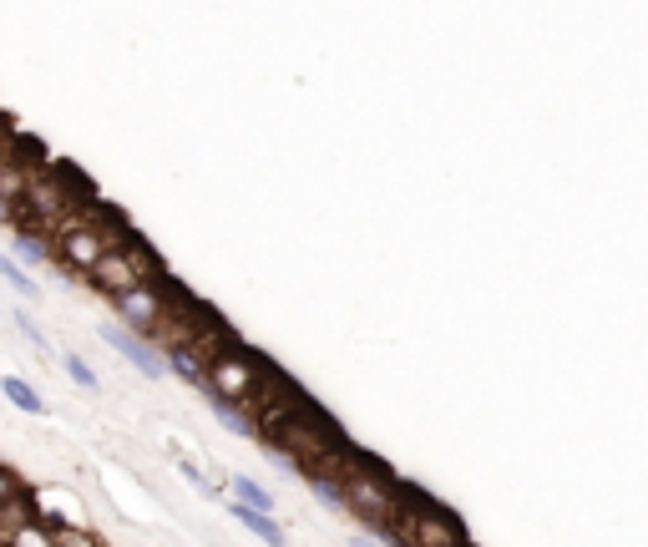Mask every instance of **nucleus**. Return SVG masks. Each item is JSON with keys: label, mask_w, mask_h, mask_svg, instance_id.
I'll return each instance as SVG.
<instances>
[{"label": "nucleus", "mask_w": 648, "mask_h": 547, "mask_svg": "<svg viewBox=\"0 0 648 547\" xmlns=\"http://www.w3.org/2000/svg\"><path fill=\"white\" fill-rule=\"evenodd\" d=\"M385 542H390V547H461L466 532H461V522H456L446 507H436L426 492L400 487V507H395V517H390V527H385Z\"/></svg>", "instance_id": "1"}, {"label": "nucleus", "mask_w": 648, "mask_h": 547, "mask_svg": "<svg viewBox=\"0 0 648 547\" xmlns=\"http://www.w3.org/2000/svg\"><path fill=\"white\" fill-rule=\"evenodd\" d=\"M340 482H345V507H350L370 532L385 537V527H390V517H395V507H400V482L390 477V466H380L375 456L355 451L350 466L340 472Z\"/></svg>", "instance_id": "2"}, {"label": "nucleus", "mask_w": 648, "mask_h": 547, "mask_svg": "<svg viewBox=\"0 0 648 547\" xmlns=\"http://www.w3.org/2000/svg\"><path fill=\"white\" fill-rule=\"evenodd\" d=\"M107 304L122 315V325H127L132 335H142V340H157V335H162V325H168V304H162V294L152 289V279H147V284H137V289L112 294Z\"/></svg>", "instance_id": "3"}, {"label": "nucleus", "mask_w": 648, "mask_h": 547, "mask_svg": "<svg viewBox=\"0 0 648 547\" xmlns=\"http://www.w3.org/2000/svg\"><path fill=\"white\" fill-rule=\"evenodd\" d=\"M102 340H107V345H112V350H117L127 365H137V370H142V375H152V380H157L162 370H168V365H162V350H157L152 340L132 335L127 325H112V330H102Z\"/></svg>", "instance_id": "4"}, {"label": "nucleus", "mask_w": 648, "mask_h": 547, "mask_svg": "<svg viewBox=\"0 0 648 547\" xmlns=\"http://www.w3.org/2000/svg\"><path fill=\"white\" fill-rule=\"evenodd\" d=\"M0 396H6L21 416H46V401L36 396V390H31L21 375H0Z\"/></svg>", "instance_id": "5"}, {"label": "nucleus", "mask_w": 648, "mask_h": 547, "mask_svg": "<svg viewBox=\"0 0 648 547\" xmlns=\"http://www.w3.org/2000/svg\"><path fill=\"white\" fill-rule=\"evenodd\" d=\"M233 517H238L243 527H249L254 537H264L269 547H284V532H279V522H274L269 512H254V507H238V502H233Z\"/></svg>", "instance_id": "6"}, {"label": "nucleus", "mask_w": 648, "mask_h": 547, "mask_svg": "<svg viewBox=\"0 0 648 547\" xmlns=\"http://www.w3.org/2000/svg\"><path fill=\"white\" fill-rule=\"evenodd\" d=\"M228 487H233V497H238V507H254V512H269V517H274V507H279V497H269V492H264V487H259L254 477H233Z\"/></svg>", "instance_id": "7"}, {"label": "nucleus", "mask_w": 648, "mask_h": 547, "mask_svg": "<svg viewBox=\"0 0 648 547\" xmlns=\"http://www.w3.org/2000/svg\"><path fill=\"white\" fill-rule=\"evenodd\" d=\"M61 370H66V375H71V380H76L81 390H102V380H97V370H92L87 360H81L76 350H61Z\"/></svg>", "instance_id": "8"}, {"label": "nucleus", "mask_w": 648, "mask_h": 547, "mask_svg": "<svg viewBox=\"0 0 648 547\" xmlns=\"http://www.w3.org/2000/svg\"><path fill=\"white\" fill-rule=\"evenodd\" d=\"M0 279H6L16 294H26V299H36L41 289H36V279H31V269H21L16 259H6V254H0Z\"/></svg>", "instance_id": "9"}, {"label": "nucleus", "mask_w": 648, "mask_h": 547, "mask_svg": "<svg viewBox=\"0 0 648 547\" xmlns=\"http://www.w3.org/2000/svg\"><path fill=\"white\" fill-rule=\"evenodd\" d=\"M51 532V547H102L92 532H81V527H66V522H56V527H46Z\"/></svg>", "instance_id": "10"}, {"label": "nucleus", "mask_w": 648, "mask_h": 547, "mask_svg": "<svg viewBox=\"0 0 648 547\" xmlns=\"http://www.w3.org/2000/svg\"><path fill=\"white\" fill-rule=\"evenodd\" d=\"M16 497H26L21 477L11 472V466H0V507H6V502H16Z\"/></svg>", "instance_id": "11"}, {"label": "nucleus", "mask_w": 648, "mask_h": 547, "mask_svg": "<svg viewBox=\"0 0 648 547\" xmlns=\"http://www.w3.org/2000/svg\"><path fill=\"white\" fill-rule=\"evenodd\" d=\"M178 472H183V477H188V482H193V487H198L203 497H218V487H213V482H208V477L198 472V466H193V461H178Z\"/></svg>", "instance_id": "12"}, {"label": "nucleus", "mask_w": 648, "mask_h": 547, "mask_svg": "<svg viewBox=\"0 0 648 547\" xmlns=\"http://www.w3.org/2000/svg\"><path fill=\"white\" fill-rule=\"evenodd\" d=\"M16 325H21V335H26V340H31L36 350H46V335L36 330V320H31V315H21V309H16Z\"/></svg>", "instance_id": "13"}, {"label": "nucleus", "mask_w": 648, "mask_h": 547, "mask_svg": "<svg viewBox=\"0 0 648 547\" xmlns=\"http://www.w3.org/2000/svg\"><path fill=\"white\" fill-rule=\"evenodd\" d=\"M11 137H16L11 117H0V158H6V152H11Z\"/></svg>", "instance_id": "14"}, {"label": "nucleus", "mask_w": 648, "mask_h": 547, "mask_svg": "<svg viewBox=\"0 0 648 547\" xmlns=\"http://www.w3.org/2000/svg\"><path fill=\"white\" fill-rule=\"evenodd\" d=\"M350 547H375V542H350Z\"/></svg>", "instance_id": "15"}, {"label": "nucleus", "mask_w": 648, "mask_h": 547, "mask_svg": "<svg viewBox=\"0 0 648 547\" xmlns=\"http://www.w3.org/2000/svg\"><path fill=\"white\" fill-rule=\"evenodd\" d=\"M461 547H471V542H461Z\"/></svg>", "instance_id": "16"}]
</instances>
